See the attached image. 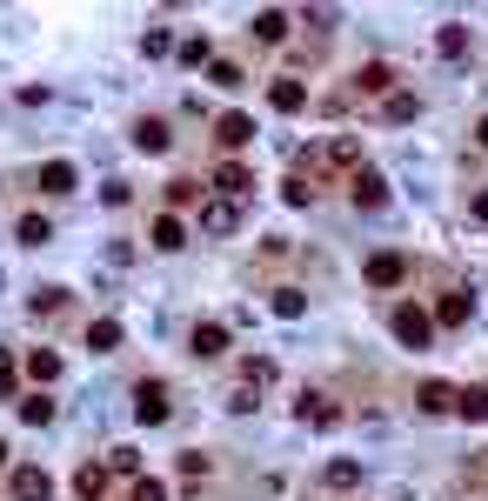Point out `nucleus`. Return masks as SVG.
<instances>
[{
	"label": "nucleus",
	"mask_w": 488,
	"mask_h": 501,
	"mask_svg": "<svg viewBox=\"0 0 488 501\" xmlns=\"http://www.w3.org/2000/svg\"><path fill=\"white\" fill-rule=\"evenodd\" d=\"M389 327H395L401 348H428V341H435V315H428V307H415V301H401L395 315H389Z\"/></svg>",
	"instance_id": "obj_1"
},
{
	"label": "nucleus",
	"mask_w": 488,
	"mask_h": 501,
	"mask_svg": "<svg viewBox=\"0 0 488 501\" xmlns=\"http://www.w3.org/2000/svg\"><path fill=\"white\" fill-rule=\"evenodd\" d=\"M201 234H208V241H228V234H241V201H228V194H208V201H201Z\"/></svg>",
	"instance_id": "obj_2"
},
{
	"label": "nucleus",
	"mask_w": 488,
	"mask_h": 501,
	"mask_svg": "<svg viewBox=\"0 0 488 501\" xmlns=\"http://www.w3.org/2000/svg\"><path fill=\"white\" fill-rule=\"evenodd\" d=\"M167 414H174V402H167L161 382H141V388H134V421H141V428H161Z\"/></svg>",
	"instance_id": "obj_3"
},
{
	"label": "nucleus",
	"mask_w": 488,
	"mask_h": 501,
	"mask_svg": "<svg viewBox=\"0 0 488 501\" xmlns=\"http://www.w3.org/2000/svg\"><path fill=\"white\" fill-rule=\"evenodd\" d=\"M7 488H14V501H54V475L33 468V461H21V468L7 475Z\"/></svg>",
	"instance_id": "obj_4"
},
{
	"label": "nucleus",
	"mask_w": 488,
	"mask_h": 501,
	"mask_svg": "<svg viewBox=\"0 0 488 501\" xmlns=\"http://www.w3.org/2000/svg\"><path fill=\"white\" fill-rule=\"evenodd\" d=\"M134 147H141V154H167V147H174V128H167L161 114H141V120H134Z\"/></svg>",
	"instance_id": "obj_5"
},
{
	"label": "nucleus",
	"mask_w": 488,
	"mask_h": 501,
	"mask_svg": "<svg viewBox=\"0 0 488 501\" xmlns=\"http://www.w3.org/2000/svg\"><path fill=\"white\" fill-rule=\"evenodd\" d=\"M248 187H255V175H248L241 161H221V167H214V194H228V201H248Z\"/></svg>",
	"instance_id": "obj_6"
},
{
	"label": "nucleus",
	"mask_w": 488,
	"mask_h": 501,
	"mask_svg": "<svg viewBox=\"0 0 488 501\" xmlns=\"http://www.w3.org/2000/svg\"><path fill=\"white\" fill-rule=\"evenodd\" d=\"M361 461L355 455H342V461H328V468H322V488H334V495H348V488H361Z\"/></svg>",
	"instance_id": "obj_7"
},
{
	"label": "nucleus",
	"mask_w": 488,
	"mask_h": 501,
	"mask_svg": "<svg viewBox=\"0 0 488 501\" xmlns=\"http://www.w3.org/2000/svg\"><path fill=\"white\" fill-rule=\"evenodd\" d=\"M408 281V261H401V254H375V261H368V288H401Z\"/></svg>",
	"instance_id": "obj_8"
},
{
	"label": "nucleus",
	"mask_w": 488,
	"mask_h": 501,
	"mask_svg": "<svg viewBox=\"0 0 488 501\" xmlns=\"http://www.w3.org/2000/svg\"><path fill=\"white\" fill-rule=\"evenodd\" d=\"M188 348L201 354V361H214V354H228V327L221 321H201L194 335H188Z\"/></svg>",
	"instance_id": "obj_9"
},
{
	"label": "nucleus",
	"mask_w": 488,
	"mask_h": 501,
	"mask_svg": "<svg viewBox=\"0 0 488 501\" xmlns=\"http://www.w3.org/2000/svg\"><path fill=\"white\" fill-rule=\"evenodd\" d=\"M415 408H422V414H455V388H448V382H422V388H415Z\"/></svg>",
	"instance_id": "obj_10"
},
{
	"label": "nucleus",
	"mask_w": 488,
	"mask_h": 501,
	"mask_svg": "<svg viewBox=\"0 0 488 501\" xmlns=\"http://www.w3.org/2000/svg\"><path fill=\"white\" fill-rule=\"evenodd\" d=\"M214 141H221V147H248V141H255V120H248V114H221V120H214Z\"/></svg>",
	"instance_id": "obj_11"
},
{
	"label": "nucleus",
	"mask_w": 488,
	"mask_h": 501,
	"mask_svg": "<svg viewBox=\"0 0 488 501\" xmlns=\"http://www.w3.org/2000/svg\"><path fill=\"white\" fill-rule=\"evenodd\" d=\"M301 421H308V428H334V421H342V408L322 402V388H308V394H301Z\"/></svg>",
	"instance_id": "obj_12"
},
{
	"label": "nucleus",
	"mask_w": 488,
	"mask_h": 501,
	"mask_svg": "<svg viewBox=\"0 0 488 501\" xmlns=\"http://www.w3.org/2000/svg\"><path fill=\"white\" fill-rule=\"evenodd\" d=\"M147 241H155L161 254H181V248H188V234H181V221H174V214H155V228H147Z\"/></svg>",
	"instance_id": "obj_13"
},
{
	"label": "nucleus",
	"mask_w": 488,
	"mask_h": 501,
	"mask_svg": "<svg viewBox=\"0 0 488 501\" xmlns=\"http://www.w3.org/2000/svg\"><path fill=\"white\" fill-rule=\"evenodd\" d=\"M355 207H389V181H381L375 167H361V175H355Z\"/></svg>",
	"instance_id": "obj_14"
},
{
	"label": "nucleus",
	"mask_w": 488,
	"mask_h": 501,
	"mask_svg": "<svg viewBox=\"0 0 488 501\" xmlns=\"http://www.w3.org/2000/svg\"><path fill=\"white\" fill-rule=\"evenodd\" d=\"M74 181H80L74 161H47L41 167V194H74Z\"/></svg>",
	"instance_id": "obj_15"
},
{
	"label": "nucleus",
	"mask_w": 488,
	"mask_h": 501,
	"mask_svg": "<svg viewBox=\"0 0 488 501\" xmlns=\"http://www.w3.org/2000/svg\"><path fill=\"white\" fill-rule=\"evenodd\" d=\"M267 100H275V114H301V108H308V88H301V80H275Z\"/></svg>",
	"instance_id": "obj_16"
},
{
	"label": "nucleus",
	"mask_w": 488,
	"mask_h": 501,
	"mask_svg": "<svg viewBox=\"0 0 488 501\" xmlns=\"http://www.w3.org/2000/svg\"><path fill=\"white\" fill-rule=\"evenodd\" d=\"M255 41H267V47L288 41V14H281V7H261V14H255Z\"/></svg>",
	"instance_id": "obj_17"
},
{
	"label": "nucleus",
	"mask_w": 488,
	"mask_h": 501,
	"mask_svg": "<svg viewBox=\"0 0 488 501\" xmlns=\"http://www.w3.org/2000/svg\"><path fill=\"white\" fill-rule=\"evenodd\" d=\"M88 348H94V354H114V348H121V321L100 315V321L88 327Z\"/></svg>",
	"instance_id": "obj_18"
},
{
	"label": "nucleus",
	"mask_w": 488,
	"mask_h": 501,
	"mask_svg": "<svg viewBox=\"0 0 488 501\" xmlns=\"http://www.w3.org/2000/svg\"><path fill=\"white\" fill-rule=\"evenodd\" d=\"M415 114H422V100H415V94H389V100H381V120H389V128H408Z\"/></svg>",
	"instance_id": "obj_19"
},
{
	"label": "nucleus",
	"mask_w": 488,
	"mask_h": 501,
	"mask_svg": "<svg viewBox=\"0 0 488 501\" xmlns=\"http://www.w3.org/2000/svg\"><path fill=\"white\" fill-rule=\"evenodd\" d=\"M267 307H275L281 321H301V315H308V295H301V288H275V295H267Z\"/></svg>",
	"instance_id": "obj_20"
},
{
	"label": "nucleus",
	"mask_w": 488,
	"mask_h": 501,
	"mask_svg": "<svg viewBox=\"0 0 488 501\" xmlns=\"http://www.w3.org/2000/svg\"><path fill=\"white\" fill-rule=\"evenodd\" d=\"M468 315H475V295H442V307H435V321H442V327H462Z\"/></svg>",
	"instance_id": "obj_21"
},
{
	"label": "nucleus",
	"mask_w": 488,
	"mask_h": 501,
	"mask_svg": "<svg viewBox=\"0 0 488 501\" xmlns=\"http://www.w3.org/2000/svg\"><path fill=\"white\" fill-rule=\"evenodd\" d=\"M74 495H80V501H100V495H108V468H100V461H88V468L74 475Z\"/></svg>",
	"instance_id": "obj_22"
},
{
	"label": "nucleus",
	"mask_w": 488,
	"mask_h": 501,
	"mask_svg": "<svg viewBox=\"0 0 488 501\" xmlns=\"http://www.w3.org/2000/svg\"><path fill=\"white\" fill-rule=\"evenodd\" d=\"M455 414L462 421H488V388H455Z\"/></svg>",
	"instance_id": "obj_23"
},
{
	"label": "nucleus",
	"mask_w": 488,
	"mask_h": 501,
	"mask_svg": "<svg viewBox=\"0 0 488 501\" xmlns=\"http://www.w3.org/2000/svg\"><path fill=\"white\" fill-rule=\"evenodd\" d=\"M328 161H334V167H355V175H361V141H355V134H334V141H328Z\"/></svg>",
	"instance_id": "obj_24"
},
{
	"label": "nucleus",
	"mask_w": 488,
	"mask_h": 501,
	"mask_svg": "<svg viewBox=\"0 0 488 501\" xmlns=\"http://www.w3.org/2000/svg\"><path fill=\"white\" fill-rule=\"evenodd\" d=\"M27 374H33V382H61V354L54 348H33L27 354Z\"/></svg>",
	"instance_id": "obj_25"
},
{
	"label": "nucleus",
	"mask_w": 488,
	"mask_h": 501,
	"mask_svg": "<svg viewBox=\"0 0 488 501\" xmlns=\"http://www.w3.org/2000/svg\"><path fill=\"white\" fill-rule=\"evenodd\" d=\"M435 47H442L448 61H462V54H468V27H462V21H448L442 33H435Z\"/></svg>",
	"instance_id": "obj_26"
},
{
	"label": "nucleus",
	"mask_w": 488,
	"mask_h": 501,
	"mask_svg": "<svg viewBox=\"0 0 488 501\" xmlns=\"http://www.w3.org/2000/svg\"><path fill=\"white\" fill-rule=\"evenodd\" d=\"M54 228H47V214H21V248H47Z\"/></svg>",
	"instance_id": "obj_27"
},
{
	"label": "nucleus",
	"mask_w": 488,
	"mask_h": 501,
	"mask_svg": "<svg viewBox=\"0 0 488 501\" xmlns=\"http://www.w3.org/2000/svg\"><path fill=\"white\" fill-rule=\"evenodd\" d=\"M255 408H261V388L255 382H234L228 388V414H255Z\"/></svg>",
	"instance_id": "obj_28"
},
{
	"label": "nucleus",
	"mask_w": 488,
	"mask_h": 501,
	"mask_svg": "<svg viewBox=\"0 0 488 501\" xmlns=\"http://www.w3.org/2000/svg\"><path fill=\"white\" fill-rule=\"evenodd\" d=\"M141 54H147V61H167V54H174V33H167V27H147V33H141Z\"/></svg>",
	"instance_id": "obj_29"
},
{
	"label": "nucleus",
	"mask_w": 488,
	"mask_h": 501,
	"mask_svg": "<svg viewBox=\"0 0 488 501\" xmlns=\"http://www.w3.org/2000/svg\"><path fill=\"white\" fill-rule=\"evenodd\" d=\"M361 94H395V74H389L381 61H368V67H361Z\"/></svg>",
	"instance_id": "obj_30"
},
{
	"label": "nucleus",
	"mask_w": 488,
	"mask_h": 501,
	"mask_svg": "<svg viewBox=\"0 0 488 501\" xmlns=\"http://www.w3.org/2000/svg\"><path fill=\"white\" fill-rule=\"evenodd\" d=\"M27 307H33V315H61V307H67V288H33Z\"/></svg>",
	"instance_id": "obj_31"
},
{
	"label": "nucleus",
	"mask_w": 488,
	"mask_h": 501,
	"mask_svg": "<svg viewBox=\"0 0 488 501\" xmlns=\"http://www.w3.org/2000/svg\"><path fill=\"white\" fill-rule=\"evenodd\" d=\"M21 421H27V428H47V421H54V402H47V394H27V402H21Z\"/></svg>",
	"instance_id": "obj_32"
},
{
	"label": "nucleus",
	"mask_w": 488,
	"mask_h": 501,
	"mask_svg": "<svg viewBox=\"0 0 488 501\" xmlns=\"http://www.w3.org/2000/svg\"><path fill=\"white\" fill-rule=\"evenodd\" d=\"M108 468H114V475H134V481H141V448H108Z\"/></svg>",
	"instance_id": "obj_33"
},
{
	"label": "nucleus",
	"mask_w": 488,
	"mask_h": 501,
	"mask_svg": "<svg viewBox=\"0 0 488 501\" xmlns=\"http://www.w3.org/2000/svg\"><path fill=\"white\" fill-rule=\"evenodd\" d=\"M275 354H248V374H241V382H255V388H267V382H275Z\"/></svg>",
	"instance_id": "obj_34"
},
{
	"label": "nucleus",
	"mask_w": 488,
	"mask_h": 501,
	"mask_svg": "<svg viewBox=\"0 0 488 501\" xmlns=\"http://www.w3.org/2000/svg\"><path fill=\"white\" fill-rule=\"evenodd\" d=\"M208 80H214V88H221V94H234V88H241L248 74H241V67H234V61H214V67H208Z\"/></svg>",
	"instance_id": "obj_35"
},
{
	"label": "nucleus",
	"mask_w": 488,
	"mask_h": 501,
	"mask_svg": "<svg viewBox=\"0 0 488 501\" xmlns=\"http://www.w3.org/2000/svg\"><path fill=\"white\" fill-rule=\"evenodd\" d=\"M134 501H167V481H155V475H141V481H134Z\"/></svg>",
	"instance_id": "obj_36"
},
{
	"label": "nucleus",
	"mask_w": 488,
	"mask_h": 501,
	"mask_svg": "<svg viewBox=\"0 0 488 501\" xmlns=\"http://www.w3.org/2000/svg\"><path fill=\"white\" fill-rule=\"evenodd\" d=\"M281 194H288V207H308V201H314V187L295 175V181H281Z\"/></svg>",
	"instance_id": "obj_37"
},
{
	"label": "nucleus",
	"mask_w": 488,
	"mask_h": 501,
	"mask_svg": "<svg viewBox=\"0 0 488 501\" xmlns=\"http://www.w3.org/2000/svg\"><path fill=\"white\" fill-rule=\"evenodd\" d=\"M100 261H108V268H127L134 248H127V241H108V248H100Z\"/></svg>",
	"instance_id": "obj_38"
},
{
	"label": "nucleus",
	"mask_w": 488,
	"mask_h": 501,
	"mask_svg": "<svg viewBox=\"0 0 488 501\" xmlns=\"http://www.w3.org/2000/svg\"><path fill=\"white\" fill-rule=\"evenodd\" d=\"M181 61H188V67H208V41H201V33H194V41H181Z\"/></svg>",
	"instance_id": "obj_39"
},
{
	"label": "nucleus",
	"mask_w": 488,
	"mask_h": 501,
	"mask_svg": "<svg viewBox=\"0 0 488 501\" xmlns=\"http://www.w3.org/2000/svg\"><path fill=\"white\" fill-rule=\"evenodd\" d=\"M201 194V181H167V201H174V207H188Z\"/></svg>",
	"instance_id": "obj_40"
},
{
	"label": "nucleus",
	"mask_w": 488,
	"mask_h": 501,
	"mask_svg": "<svg viewBox=\"0 0 488 501\" xmlns=\"http://www.w3.org/2000/svg\"><path fill=\"white\" fill-rule=\"evenodd\" d=\"M100 201H108V207H127L134 187H127V181H108V187H100Z\"/></svg>",
	"instance_id": "obj_41"
},
{
	"label": "nucleus",
	"mask_w": 488,
	"mask_h": 501,
	"mask_svg": "<svg viewBox=\"0 0 488 501\" xmlns=\"http://www.w3.org/2000/svg\"><path fill=\"white\" fill-rule=\"evenodd\" d=\"M301 21H308V27H322V33H328L334 21H342V14H334V7H308V14H301Z\"/></svg>",
	"instance_id": "obj_42"
},
{
	"label": "nucleus",
	"mask_w": 488,
	"mask_h": 501,
	"mask_svg": "<svg viewBox=\"0 0 488 501\" xmlns=\"http://www.w3.org/2000/svg\"><path fill=\"white\" fill-rule=\"evenodd\" d=\"M14 374H21V368H14V354H7V348H0V394H7V388H14Z\"/></svg>",
	"instance_id": "obj_43"
},
{
	"label": "nucleus",
	"mask_w": 488,
	"mask_h": 501,
	"mask_svg": "<svg viewBox=\"0 0 488 501\" xmlns=\"http://www.w3.org/2000/svg\"><path fill=\"white\" fill-rule=\"evenodd\" d=\"M468 214H475V221H488V194H475V201H468Z\"/></svg>",
	"instance_id": "obj_44"
},
{
	"label": "nucleus",
	"mask_w": 488,
	"mask_h": 501,
	"mask_svg": "<svg viewBox=\"0 0 488 501\" xmlns=\"http://www.w3.org/2000/svg\"><path fill=\"white\" fill-rule=\"evenodd\" d=\"M475 141H482V147H488V114H482V120H475Z\"/></svg>",
	"instance_id": "obj_45"
},
{
	"label": "nucleus",
	"mask_w": 488,
	"mask_h": 501,
	"mask_svg": "<svg viewBox=\"0 0 488 501\" xmlns=\"http://www.w3.org/2000/svg\"><path fill=\"white\" fill-rule=\"evenodd\" d=\"M0 468H7V441H0Z\"/></svg>",
	"instance_id": "obj_46"
}]
</instances>
